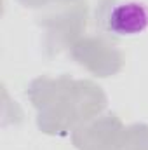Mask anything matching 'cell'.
Instances as JSON below:
<instances>
[{
	"label": "cell",
	"instance_id": "6da1fadb",
	"mask_svg": "<svg viewBox=\"0 0 148 150\" xmlns=\"http://www.w3.org/2000/svg\"><path fill=\"white\" fill-rule=\"evenodd\" d=\"M103 26L113 37H138L148 30V5L140 0H118L106 9Z\"/></svg>",
	"mask_w": 148,
	"mask_h": 150
}]
</instances>
